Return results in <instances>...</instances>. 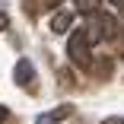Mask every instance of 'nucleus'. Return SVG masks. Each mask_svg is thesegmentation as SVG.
Returning a JSON list of instances; mask_svg holds the SVG:
<instances>
[{
	"instance_id": "0eeeda50",
	"label": "nucleus",
	"mask_w": 124,
	"mask_h": 124,
	"mask_svg": "<svg viewBox=\"0 0 124 124\" xmlns=\"http://www.w3.org/2000/svg\"><path fill=\"white\" fill-rule=\"evenodd\" d=\"M7 26H10V16H7V13H3V10H0V32H3V29H7Z\"/></svg>"
},
{
	"instance_id": "20e7f679",
	"label": "nucleus",
	"mask_w": 124,
	"mask_h": 124,
	"mask_svg": "<svg viewBox=\"0 0 124 124\" xmlns=\"http://www.w3.org/2000/svg\"><path fill=\"white\" fill-rule=\"evenodd\" d=\"M13 77H16V83L19 86H32V80H35V67H32V61H16V67H13Z\"/></svg>"
},
{
	"instance_id": "1a4fd4ad",
	"label": "nucleus",
	"mask_w": 124,
	"mask_h": 124,
	"mask_svg": "<svg viewBox=\"0 0 124 124\" xmlns=\"http://www.w3.org/2000/svg\"><path fill=\"white\" fill-rule=\"evenodd\" d=\"M7 115H10V111H7L3 105H0V124H3V121H7Z\"/></svg>"
},
{
	"instance_id": "9d476101",
	"label": "nucleus",
	"mask_w": 124,
	"mask_h": 124,
	"mask_svg": "<svg viewBox=\"0 0 124 124\" xmlns=\"http://www.w3.org/2000/svg\"><path fill=\"white\" fill-rule=\"evenodd\" d=\"M111 3H115V7H124V0H111Z\"/></svg>"
},
{
	"instance_id": "f03ea898",
	"label": "nucleus",
	"mask_w": 124,
	"mask_h": 124,
	"mask_svg": "<svg viewBox=\"0 0 124 124\" xmlns=\"http://www.w3.org/2000/svg\"><path fill=\"white\" fill-rule=\"evenodd\" d=\"M95 22H99V32H102V38L115 41V38L121 35V22H118V16H111V13H102V10H99V13H95Z\"/></svg>"
},
{
	"instance_id": "6e6552de",
	"label": "nucleus",
	"mask_w": 124,
	"mask_h": 124,
	"mask_svg": "<svg viewBox=\"0 0 124 124\" xmlns=\"http://www.w3.org/2000/svg\"><path fill=\"white\" fill-rule=\"evenodd\" d=\"M102 124H124V118H105Z\"/></svg>"
},
{
	"instance_id": "f257e3e1",
	"label": "nucleus",
	"mask_w": 124,
	"mask_h": 124,
	"mask_svg": "<svg viewBox=\"0 0 124 124\" xmlns=\"http://www.w3.org/2000/svg\"><path fill=\"white\" fill-rule=\"evenodd\" d=\"M67 54L73 64L86 67V54H89V38H86V29H73L70 38H67Z\"/></svg>"
},
{
	"instance_id": "39448f33",
	"label": "nucleus",
	"mask_w": 124,
	"mask_h": 124,
	"mask_svg": "<svg viewBox=\"0 0 124 124\" xmlns=\"http://www.w3.org/2000/svg\"><path fill=\"white\" fill-rule=\"evenodd\" d=\"M70 111H73L70 105H57L54 111H45V115L38 118V124H61L64 118H70Z\"/></svg>"
},
{
	"instance_id": "7ed1b4c3",
	"label": "nucleus",
	"mask_w": 124,
	"mask_h": 124,
	"mask_svg": "<svg viewBox=\"0 0 124 124\" xmlns=\"http://www.w3.org/2000/svg\"><path fill=\"white\" fill-rule=\"evenodd\" d=\"M70 29H73V10H57V13L51 16V32L67 35Z\"/></svg>"
},
{
	"instance_id": "423d86ee",
	"label": "nucleus",
	"mask_w": 124,
	"mask_h": 124,
	"mask_svg": "<svg viewBox=\"0 0 124 124\" xmlns=\"http://www.w3.org/2000/svg\"><path fill=\"white\" fill-rule=\"evenodd\" d=\"M73 3H77V13H83V16L99 13V0H73Z\"/></svg>"
},
{
	"instance_id": "9b49d317",
	"label": "nucleus",
	"mask_w": 124,
	"mask_h": 124,
	"mask_svg": "<svg viewBox=\"0 0 124 124\" xmlns=\"http://www.w3.org/2000/svg\"><path fill=\"white\" fill-rule=\"evenodd\" d=\"M54 3H61V0H54Z\"/></svg>"
}]
</instances>
